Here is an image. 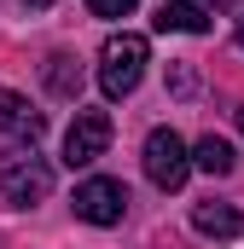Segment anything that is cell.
<instances>
[{
	"label": "cell",
	"instance_id": "obj_10",
	"mask_svg": "<svg viewBox=\"0 0 244 249\" xmlns=\"http://www.w3.org/2000/svg\"><path fill=\"white\" fill-rule=\"evenodd\" d=\"M47 87H53L59 99H76V93H81V58L53 53V58H47Z\"/></svg>",
	"mask_w": 244,
	"mask_h": 249
},
{
	"label": "cell",
	"instance_id": "obj_8",
	"mask_svg": "<svg viewBox=\"0 0 244 249\" xmlns=\"http://www.w3.org/2000/svg\"><path fill=\"white\" fill-rule=\"evenodd\" d=\"M192 226H198L203 238H221V244L244 238V214L233 203H198V209H192Z\"/></svg>",
	"mask_w": 244,
	"mask_h": 249
},
{
	"label": "cell",
	"instance_id": "obj_5",
	"mask_svg": "<svg viewBox=\"0 0 244 249\" xmlns=\"http://www.w3.org/2000/svg\"><path fill=\"white\" fill-rule=\"evenodd\" d=\"M122 214H128V191H122V180L93 174V180L76 186V220H87V226H117Z\"/></svg>",
	"mask_w": 244,
	"mask_h": 249
},
{
	"label": "cell",
	"instance_id": "obj_6",
	"mask_svg": "<svg viewBox=\"0 0 244 249\" xmlns=\"http://www.w3.org/2000/svg\"><path fill=\"white\" fill-rule=\"evenodd\" d=\"M41 127H47V116L23 99V93H12V87H0V133H12V139H41Z\"/></svg>",
	"mask_w": 244,
	"mask_h": 249
},
{
	"label": "cell",
	"instance_id": "obj_14",
	"mask_svg": "<svg viewBox=\"0 0 244 249\" xmlns=\"http://www.w3.org/2000/svg\"><path fill=\"white\" fill-rule=\"evenodd\" d=\"M239 47H244V23H239Z\"/></svg>",
	"mask_w": 244,
	"mask_h": 249
},
{
	"label": "cell",
	"instance_id": "obj_13",
	"mask_svg": "<svg viewBox=\"0 0 244 249\" xmlns=\"http://www.w3.org/2000/svg\"><path fill=\"white\" fill-rule=\"evenodd\" d=\"M23 6H29V12H47V6H53V0H23Z\"/></svg>",
	"mask_w": 244,
	"mask_h": 249
},
{
	"label": "cell",
	"instance_id": "obj_1",
	"mask_svg": "<svg viewBox=\"0 0 244 249\" xmlns=\"http://www.w3.org/2000/svg\"><path fill=\"white\" fill-rule=\"evenodd\" d=\"M47 191H53V162L35 157V145H12V151H0V197H6V203L35 209Z\"/></svg>",
	"mask_w": 244,
	"mask_h": 249
},
{
	"label": "cell",
	"instance_id": "obj_9",
	"mask_svg": "<svg viewBox=\"0 0 244 249\" xmlns=\"http://www.w3.org/2000/svg\"><path fill=\"white\" fill-rule=\"evenodd\" d=\"M192 168H203V174H215V180H221V174H233V145H227V139H215V133H209V139H198V145H192Z\"/></svg>",
	"mask_w": 244,
	"mask_h": 249
},
{
	"label": "cell",
	"instance_id": "obj_15",
	"mask_svg": "<svg viewBox=\"0 0 244 249\" xmlns=\"http://www.w3.org/2000/svg\"><path fill=\"white\" fill-rule=\"evenodd\" d=\"M239 127H244V105H239Z\"/></svg>",
	"mask_w": 244,
	"mask_h": 249
},
{
	"label": "cell",
	"instance_id": "obj_3",
	"mask_svg": "<svg viewBox=\"0 0 244 249\" xmlns=\"http://www.w3.org/2000/svg\"><path fill=\"white\" fill-rule=\"evenodd\" d=\"M145 180L157 191H181L186 174H192V151H186V139L175 133V127H151L145 133Z\"/></svg>",
	"mask_w": 244,
	"mask_h": 249
},
{
	"label": "cell",
	"instance_id": "obj_4",
	"mask_svg": "<svg viewBox=\"0 0 244 249\" xmlns=\"http://www.w3.org/2000/svg\"><path fill=\"white\" fill-rule=\"evenodd\" d=\"M105 145H111V116H105V110H76V122L64 127V168L99 162Z\"/></svg>",
	"mask_w": 244,
	"mask_h": 249
},
{
	"label": "cell",
	"instance_id": "obj_12",
	"mask_svg": "<svg viewBox=\"0 0 244 249\" xmlns=\"http://www.w3.org/2000/svg\"><path fill=\"white\" fill-rule=\"evenodd\" d=\"M215 6H221L227 18H239V23H244V0H215Z\"/></svg>",
	"mask_w": 244,
	"mask_h": 249
},
{
	"label": "cell",
	"instance_id": "obj_11",
	"mask_svg": "<svg viewBox=\"0 0 244 249\" xmlns=\"http://www.w3.org/2000/svg\"><path fill=\"white\" fill-rule=\"evenodd\" d=\"M134 6H140V0H87V12H93V18H128Z\"/></svg>",
	"mask_w": 244,
	"mask_h": 249
},
{
	"label": "cell",
	"instance_id": "obj_7",
	"mask_svg": "<svg viewBox=\"0 0 244 249\" xmlns=\"http://www.w3.org/2000/svg\"><path fill=\"white\" fill-rule=\"evenodd\" d=\"M157 29L169 35H209V6L203 0H163L157 6Z\"/></svg>",
	"mask_w": 244,
	"mask_h": 249
},
{
	"label": "cell",
	"instance_id": "obj_2",
	"mask_svg": "<svg viewBox=\"0 0 244 249\" xmlns=\"http://www.w3.org/2000/svg\"><path fill=\"white\" fill-rule=\"evenodd\" d=\"M145 58H151L145 35H128V29L111 35L105 53H99V87H105V99H128L140 87V75H145Z\"/></svg>",
	"mask_w": 244,
	"mask_h": 249
}]
</instances>
